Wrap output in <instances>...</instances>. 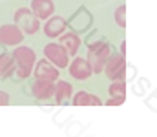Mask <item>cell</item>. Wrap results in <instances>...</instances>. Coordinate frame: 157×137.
<instances>
[{"instance_id": "cell-7", "label": "cell", "mask_w": 157, "mask_h": 137, "mask_svg": "<svg viewBox=\"0 0 157 137\" xmlns=\"http://www.w3.org/2000/svg\"><path fill=\"white\" fill-rule=\"evenodd\" d=\"M24 40V33L17 24L0 26V44L4 46H18Z\"/></svg>"}, {"instance_id": "cell-17", "label": "cell", "mask_w": 157, "mask_h": 137, "mask_svg": "<svg viewBox=\"0 0 157 137\" xmlns=\"http://www.w3.org/2000/svg\"><path fill=\"white\" fill-rule=\"evenodd\" d=\"M115 22L119 28H126V4H121L115 9Z\"/></svg>"}, {"instance_id": "cell-4", "label": "cell", "mask_w": 157, "mask_h": 137, "mask_svg": "<svg viewBox=\"0 0 157 137\" xmlns=\"http://www.w3.org/2000/svg\"><path fill=\"white\" fill-rule=\"evenodd\" d=\"M44 57L53 66H57L59 70L60 68H68V64H70V55L66 53V49L62 46L57 44V42H49V44L44 46Z\"/></svg>"}, {"instance_id": "cell-9", "label": "cell", "mask_w": 157, "mask_h": 137, "mask_svg": "<svg viewBox=\"0 0 157 137\" xmlns=\"http://www.w3.org/2000/svg\"><path fill=\"white\" fill-rule=\"evenodd\" d=\"M66 31V20L62 18V17H49L48 18V22H46V26H44V35L46 37H49V39H57V37H60L62 33Z\"/></svg>"}, {"instance_id": "cell-13", "label": "cell", "mask_w": 157, "mask_h": 137, "mask_svg": "<svg viewBox=\"0 0 157 137\" xmlns=\"http://www.w3.org/2000/svg\"><path fill=\"white\" fill-rule=\"evenodd\" d=\"M73 104L75 106H101L102 101L97 95H93V93H88V91L80 90L73 95Z\"/></svg>"}, {"instance_id": "cell-20", "label": "cell", "mask_w": 157, "mask_h": 137, "mask_svg": "<svg viewBox=\"0 0 157 137\" xmlns=\"http://www.w3.org/2000/svg\"><path fill=\"white\" fill-rule=\"evenodd\" d=\"M121 55H122V57L126 55V42H122V44H121Z\"/></svg>"}, {"instance_id": "cell-3", "label": "cell", "mask_w": 157, "mask_h": 137, "mask_svg": "<svg viewBox=\"0 0 157 137\" xmlns=\"http://www.w3.org/2000/svg\"><path fill=\"white\" fill-rule=\"evenodd\" d=\"M15 18V24L22 29L24 35H33L40 29V20L35 17V13L29 9V7H20L15 11L13 15Z\"/></svg>"}, {"instance_id": "cell-5", "label": "cell", "mask_w": 157, "mask_h": 137, "mask_svg": "<svg viewBox=\"0 0 157 137\" xmlns=\"http://www.w3.org/2000/svg\"><path fill=\"white\" fill-rule=\"evenodd\" d=\"M104 73L112 81H124L126 77V59L122 55H110L104 64Z\"/></svg>"}, {"instance_id": "cell-12", "label": "cell", "mask_w": 157, "mask_h": 137, "mask_svg": "<svg viewBox=\"0 0 157 137\" xmlns=\"http://www.w3.org/2000/svg\"><path fill=\"white\" fill-rule=\"evenodd\" d=\"M59 44L66 49V53L70 57H73V55H77L78 48H80V37H78L77 33H62Z\"/></svg>"}, {"instance_id": "cell-6", "label": "cell", "mask_w": 157, "mask_h": 137, "mask_svg": "<svg viewBox=\"0 0 157 137\" xmlns=\"http://www.w3.org/2000/svg\"><path fill=\"white\" fill-rule=\"evenodd\" d=\"M33 75L35 79L40 81H49V82H57L59 81V75H60V70L57 66H53L48 59L44 60H37L35 62V68H33Z\"/></svg>"}, {"instance_id": "cell-15", "label": "cell", "mask_w": 157, "mask_h": 137, "mask_svg": "<svg viewBox=\"0 0 157 137\" xmlns=\"http://www.w3.org/2000/svg\"><path fill=\"white\" fill-rule=\"evenodd\" d=\"M15 59L11 53H0V79H7L15 71Z\"/></svg>"}, {"instance_id": "cell-18", "label": "cell", "mask_w": 157, "mask_h": 137, "mask_svg": "<svg viewBox=\"0 0 157 137\" xmlns=\"http://www.w3.org/2000/svg\"><path fill=\"white\" fill-rule=\"evenodd\" d=\"M124 99H126V95H115V97H110V99L106 101V106H121V104L124 102Z\"/></svg>"}, {"instance_id": "cell-1", "label": "cell", "mask_w": 157, "mask_h": 137, "mask_svg": "<svg viewBox=\"0 0 157 137\" xmlns=\"http://www.w3.org/2000/svg\"><path fill=\"white\" fill-rule=\"evenodd\" d=\"M13 59H15V75L18 79H26L31 75L33 68H35V62H37V53L35 49L28 48V46H18L15 48V51L11 53Z\"/></svg>"}, {"instance_id": "cell-19", "label": "cell", "mask_w": 157, "mask_h": 137, "mask_svg": "<svg viewBox=\"0 0 157 137\" xmlns=\"http://www.w3.org/2000/svg\"><path fill=\"white\" fill-rule=\"evenodd\" d=\"M6 104H9V95L0 90V106H6Z\"/></svg>"}, {"instance_id": "cell-8", "label": "cell", "mask_w": 157, "mask_h": 137, "mask_svg": "<svg viewBox=\"0 0 157 137\" xmlns=\"http://www.w3.org/2000/svg\"><path fill=\"white\" fill-rule=\"evenodd\" d=\"M68 70H70V75L77 81H86L91 77V66L88 62V59L84 57H75L70 64H68Z\"/></svg>"}, {"instance_id": "cell-16", "label": "cell", "mask_w": 157, "mask_h": 137, "mask_svg": "<svg viewBox=\"0 0 157 137\" xmlns=\"http://www.w3.org/2000/svg\"><path fill=\"white\" fill-rule=\"evenodd\" d=\"M115 95H126V84H124V81H112L110 97H115Z\"/></svg>"}, {"instance_id": "cell-14", "label": "cell", "mask_w": 157, "mask_h": 137, "mask_svg": "<svg viewBox=\"0 0 157 137\" xmlns=\"http://www.w3.org/2000/svg\"><path fill=\"white\" fill-rule=\"evenodd\" d=\"M53 97H55L57 104H60V102L71 99V97H73V86H71L68 81H59V82L55 84V95H53Z\"/></svg>"}, {"instance_id": "cell-2", "label": "cell", "mask_w": 157, "mask_h": 137, "mask_svg": "<svg viewBox=\"0 0 157 137\" xmlns=\"http://www.w3.org/2000/svg\"><path fill=\"white\" fill-rule=\"evenodd\" d=\"M112 55V49L106 42H93L88 44V62L91 66L93 73H101L104 70V64L108 60V57Z\"/></svg>"}, {"instance_id": "cell-11", "label": "cell", "mask_w": 157, "mask_h": 137, "mask_svg": "<svg viewBox=\"0 0 157 137\" xmlns=\"http://www.w3.org/2000/svg\"><path fill=\"white\" fill-rule=\"evenodd\" d=\"M31 91L37 99H49L55 95V82H49V81H40L35 79L33 84H31Z\"/></svg>"}, {"instance_id": "cell-10", "label": "cell", "mask_w": 157, "mask_h": 137, "mask_svg": "<svg viewBox=\"0 0 157 137\" xmlns=\"http://www.w3.org/2000/svg\"><path fill=\"white\" fill-rule=\"evenodd\" d=\"M31 11L39 20H48L55 13V4L53 0H33L31 2Z\"/></svg>"}]
</instances>
